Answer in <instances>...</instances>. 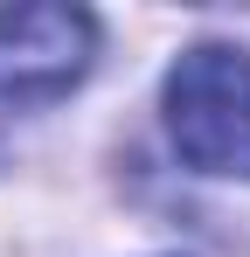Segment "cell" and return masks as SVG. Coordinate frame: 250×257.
<instances>
[{
	"instance_id": "2",
	"label": "cell",
	"mask_w": 250,
	"mask_h": 257,
	"mask_svg": "<svg viewBox=\"0 0 250 257\" xmlns=\"http://www.w3.org/2000/svg\"><path fill=\"white\" fill-rule=\"evenodd\" d=\"M97 21L63 0L0 7V111H42L90 77Z\"/></svg>"
},
{
	"instance_id": "1",
	"label": "cell",
	"mask_w": 250,
	"mask_h": 257,
	"mask_svg": "<svg viewBox=\"0 0 250 257\" xmlns=\"http://www.w3.org/2000/svg\"><path fill=\"white\" fill-rule=\"evenodd\" d=\"M167 132L202 174L250 181V56L229 42H195L167 70Z\"/></svg>"
}]
</instances>
